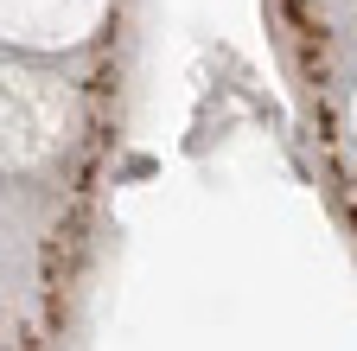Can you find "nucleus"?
I'll return each instance as SVG.
<instances>
[{
	"label": "nucleus",
	"instance_id": "obj_1",
	"mask_svg": "<svg viewBox=\"0 0 357 351\" xmlns=\"http://www.w3.org/2000/svg\"><path fill=\"white\" fill-rule=\"evenodd\" d=\"M96 135L102 121L83 83L7 58V186H58V172H83Z\"/></svg>",
	"mask_w": 357,
	"mask_h": 351
},
{
	"label": "nucleus",
	"instance_id": "obj_3",
	"mask_svg": "<svg viewBox=\"0 0 357 351\" xmlns=\"http://www.w3.org/2000/svg\"><path fill=\"white\" fill-rule=\"evenodd\" d=\"M344 135H351V154H357V83H351V96H344Z\"/></svg>",
	"mask_w": 357,
	"mask_h": 351
},
{
	"label": "nucleus",
	"instance_id": "obj_2",
	"mask_svg": "<svg viewBox=\"0 0 357 351\" xmlns=\"http://www.w3.org/2000/svg\"><path fill=\"white\" fill-rule=\"evenodd\" d=\"M115 20V0H0V32L7 52L26 58H64L96 45Z\"/></svg>",
	"mask_w": 357,
	"mask_h": 351
}]
</instances>
